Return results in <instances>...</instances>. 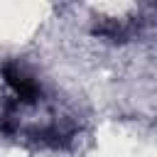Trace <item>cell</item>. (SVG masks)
<instances>
[{
  "instance_id": "cell-1",
  "label": "cell",
  "mask_w": 157,
  "mask_h": 157,
  "mask_svg": "<svg viewBox=\"0 0 157 157\" xmlns=\"http://www.w3.org/2000/svg\"><path fill=\"white\" fill-rule=\"evenodd\" d=\"M2 76H5V83L15 91V96H17L20 101L32 103V101H37V98H39V86H37L27 74H22L17 66L5 64V66H2Z\"/></svg>"
}]
</instances>
